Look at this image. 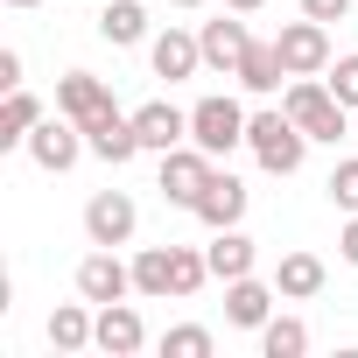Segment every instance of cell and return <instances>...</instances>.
I'll return each instance as SVG.
<instances>
[{
	"label": "cell",
	"instance_id": "obj_1",
	"mask_svg": "<svg viewBox=\"0 0 358 358\" xmlns=\"http://www.w3.org/2000/svg\"><path fill=\"white\" fill-rule=\"evenodd\" d=\"M281 113H288L309 141H330V148L351 134V120H344L351 106H337V92H330V85H316V78H295V85L281 92Z\"/></svg>",
	"mask_w": 358,
	"mask_h": 358
},
{
	"label": "cell",
	"instance_id": "obj_2",
	"mask_svg": "<svg viewBox=\"0 0 358 358\" xmlns=\"http://www.w3.org/2000/svg\"><path fill=\"white\" fill-rule=\"evenodd\" d=\"M246 148L260 155V169H267V176H295V169H302V155H309V134H302L288 113H274V106H267V113H253V120H246Z\"/></svg>",
	"mask_w": 358,
	"mask_h": 358
},
{
	"label": "cell",
	"instance_id": "obj_3",
	"mask_svg": "<svg viewBox=\"0 0 358 358\" xmlns=\"http://www.w3.org/2000/svg\"><path fill=\"white\" fill-rule=\"evenodd\" d=\"M246 120H253V113H239V99H197V106H190V141H197L204 155H232V148L246 141Z\"/></svg>",
	"mask_w": 358,
	"mask_h": 358
},
{
	"label": "cell",
	"instance_id": "obj_4",
	"mask_svg": "<svg viewBox=\"0 0 358 358\" xmlns=\"http://www.w3.org/2000/svg\"><path fill=\"white\" fill-rule=\"evenodd\" d=\"M274 50H281V64H288V78H323L330 71V22H288L281 36H274Z\"/></svg>",
	"mask_w": 358,
	"mask_h": 358
},
{
	"label": "cell",
	"instance_id": "obj_5",
	"mask_svg": "<svg viewBox=\"0 0 358 358\" xmlns=\"http://www.w3.org/2000/svg\"><path fill=\"white\" fill-rule=\"evenodd\" d=\"M211 162H218V155H204L197 141H190V148H169V155H162V197L190 211V204L204 197V183H211Z\"/></svg>",
	"mask_w": 358,
	"mask_h": 358
},
{
	"label": "cell",
	"instance_id": "obj_6",
	"mask_svg": "<svg viewBox=\"0 0 358 358\" xmlns=\"http://www.w3.org/2000/svg\"><path fill=\"white\" fill-rule=\"evenodd\" d=\"M92 141H85V127L64 113V120H36V134H29V155H36V169H50V176H64L78 155H85Z\"/></svg>",
	"mask_w": 358,
	"mask_h": 358
},
{
	"label": "cell",
	"instance_id": "obj_7",
	"mask_svg": "<svg viewBox=\"0 0 358 358\" xmlns=\"http://www.w3.org/2000/svg\"><path fill=\"white\" fill-rule=\"evenodd\" d=\"M78 295L99 302V309H106V302H127V295H134V267L113 260V246H99V253L78 260Z\"/></svg>",
	"mask_w": 358,
	"mask_h": 358
},
{
	"label": "cell",
	"instance_id": "obj_8",
	"mask_svg": "<svg viewBox=\"0 0 358 358\" xmlns=\"http://www.w3.org/2000/svg\"><path fill=\"white\" fill-rule=\"evenodd\" d=\"M134 197L127 190H99L92 204H85V232H92V246H127L134 239Z\"/></svg>",
	"mask_w": 358,
	"mask_h": 358
},
{
	"label": "cell",
	"instance_id": "obj_9",
	"mask_svg": "<svg viewBox=\"0 0 358 358\" xmlns=\"http://www.w3.org/2000/svg\"><path fill=\"white\" fill-rule=\"evenodd\" d=\"M57 113H71L78 127H99V120L120 113V106H113V92H106L92 71H71V78H57Z\"/></svg>",
	"mask_w": 358,
	"mask_h": 358
},
{
	"label": "cell",
	"instance_id": "obj_10",
	"mask_svg": "<svg viewBox=\"0 0 358 358\" xmlns=\"http://www.w3.org/2000/svg\"><path fill=\"white\" fill-rule=\"evenodd\" d=\"M148 57H155V78H197V64H204V36H190V29H162L155 43H148Z\"/></svg>",
	"mask_w": 358,
	"mask_h": 358
},
{
	"label": "cell",
	"instance_id": "obj_11",
	"mask_svg": "<svg viewBox=\"0 0 358 358\" xmlns=\"http://www.w3.org/2000/svg\"><path fill=\"white\" fill-rule=\"evenodd\" d=\"M134 134H141L148 155H169V148H183V141H190V113H176L169 99H155V106L134 113Z\"/></svg>",
	"mask_w": 358,
	"mask_h": 358
},
{
	"label": "cell",
	"instance_id": "obj_12",
	"mask_svg": "<svg viewBox=\"0 0 358 358\" xmlns=\"http://www.w3.org/2000/svg\"><path fill=\"white\" fill-rule=\"evenodd\" d=\"M92 344H99V351H113V358H134V351L148 344V330H141V309H134V302H106V309H99V330H92Z\"/></svg>",
	"mask_w": 358,
	"mask_h": 358
},
{
	"label": "cell",
	"instance_id": "obj_13",
	"mask_svg": "<svg viewBox=\"0 0 358 358\" xmlns=\"http://www.w3.org/2000/svg\"><path fill=\"white\" fill-rule=\"evenodd\" d=\"M190 211H197L211 232H225V225H239V218H246V183H239V176H218V169H211V183H204V197H197Z\"/></svg>",
	"mask_w": 358,
	"mask_h": 358
},
{
	"label": "cell",
	"instance_id": "obj_14",
	"mask_svg": "<svg viewBox=\"0 0 358 358\" xmlns=\"http://www.w3.org/2000/svg\"><path fill=\"white\" fill-rule=\"evenodd\" d=\"M274 295H281V288H267V281L239 274V281H225V316H232L239 330H260V323L274 316Z\"/></svg>",
	"mask_w": 358,
	"mask_h": 358
},
{
	"label": "cell",
	"instance_id": "obj_15",
	"mask_svg": "<svg viewBox=\"0 0 358 358\" xmlns=\"http://www.w3.org/2000/svg\"><path fill=\"white\" fill-rule=\"evenodd\" d=\"M246 50H253V36H246V22H204V64H211V71H225V78H239V64H246Z\"/></svg>",
	"mask_w": 358,
	"mask_h": 358
},
{
	"label": "cell",
	"instance_id": "obj_16",
	"mask_svg": "<svg viewBox=\"0 0 358 358\" xmlns=\"http://www.w3.org/2000/svg\"><path fill=\"white\" fill-rule=\"evenodd\" d=\"M85 141H92V155H99V162H113V169L141 155V134H134V113H106L99 127H85Z\"/></svg>",
	"mask_w": 358,
	"mask_h": 358
},
{
	"label": "cell",
	"instance_id": "obj_17",
	"mask_svg": "<svg viewBox=\"0 0 358 358\" xmlns=\"http://www.w3.org/2000/svg\"><path fill=\"white\" fill-rule=\"evenodd\" d=\"M204 260H211V274H218V281H239V274H253V239H246L239 225H225V232H211Z\"/></svg>",
	"mask_w": 358,
	"mask_h": 358
},
{
	"label": "cell",
	"instance_id": "obj_18",
	"mask_svg": "<svg viewBox=\"0 0 358 358\" xmlns=\"http://www.w3.org/2000/svg\"><path fill=\"white\" fill-rule=\"evenodd\" d=\"M99 36L113 50H134L148 36V8H141V0H106V8H99Z\"/></svg>",
	"mask_w": 358,
	"mask_h": 358
},
{
	"label": "cell",
	"instance_id": "obj_19",
	"mask_svg": "<svg viewBox=\"0 0 358 358\" xmlns=\"http://www.w3.org/2000/svg\"><path fill=\"white\" fill-rule=\"evenodd\" d=\"M274 288H281L288 302H309V295H323V260H316V253H281V267H274Z\"/></svg>",
	"mask_w": 358,
	"mask_h": 358
},
{
	"label": "cell",
	"instance_id": "obj_20",
	"mask_svg": "<svg viewBox=\"0 0 358 358\" xmlns=\"http://www.w3.org/2000/svg\"><path fill=\"white\" fill-rule=\"evenodd\" d=\"M134 288L155 295V302H162V295H183V288H176V246H148V253L134 260Z\"/></svg>",
	"mask_w": 358,
	"mask_h": 358
},
{
	"label": "cell",
	"instance_id": "obj_21",
	"mask_svg": "<svg viewBox=\"0 0 358 358\" xmlns=\"http://www.w3.org/2000/svg\"><path fill=\"white\" fill-rule=\"evenodd\" d=\"M281 78H288L281 50H274V43H253V50H246V64H239V85L267 99V92H281Z\"/></svg>",
	"mask_w": 358,
	"mask_h": 358
},
{
	"label": "cell",
	"instance_id": "obj_22",
	"mask_svg": "<svg viewBox=\"0 0 358 358\" xmlns=\"http://www.w3.org/2000/svg\"><path fill=\"white\" fill-rule=\"evenodd\" d=\"M92 330H99V316H85L78 302H57V309H50V344H57V351H85Z\"/></svg>",
	"mask_w": 358,
	"mask_h": 358
},
{
	"label": "cell",
	"instance_id": "obj_23",
	"mask_svg": "<svg viewBox=\"0 0 358 358\" xmlns=\"http://www.w3.org/2000/svg\"><path fill=\"white\" fill-rule=\"evenodd\" d=\"M36 120H43V106L29 92H8V106H0V148H29Z\"/></svg>",
	"mask_w": 358,
	"mask_h": 358
},
{
	"label": "cell",
	"instance_id": "obj_24",
	"mask_svg": "<svg viewBox=\"0 0 358 358\" xmlns=\"http://www.w3.org/2000/svg\"><path fill=\"white\" fill-rule=\"evenodd\" d=\"M260 351H267V358H302V351H309V330H302L295 316H267V323H260Z\"/></svg>",
	"mask_w": 358,
	"mask_h": 358
},
{
	"label": "cell",
	"instance_id": "obj_25",
	"mask_svg": "<svg viewBox=\"0 0 358 358\" xmlns=\"http://www.w3.org/2000/svg\"><path fill=\"white\" fill-rule=\"evenodd\" d=\"M162 358H211V330H204V323H176V330H162Z\"/></svg>",
	"mask_w": 358,
	"mask_h": 358
},
{
	"label": "cell",
	"instance_id": "obj_26",
	"mask_svg": "<svg viewBox=\"0 0 358 358\" xmlns=\"http://www.w3.org/2000/svg\"><path fill=\"white\" fill-rule=\"evenodd\" d=\"M330 204H337L344 218L358 211V155H351V162H337V176H330Z\"/></svg>",
	"mask_w": 358,
	"mask_h": 358
},
{
	"label": "cell",
	"instance_id": "obj_27",
	"mask_svg": "<svg viewBox=\"0 0 358 358\" xmlns=\"http://www.w3.org/2000/svg\"><path fill=\"white\" fill-rule=\"evenodd\" d=\"M330 92H337V106L358 113V57H337V64H330Z\"/></svg>",
	"mask_w": 358,
	"mask_h": 358
},
{
	"label": "cell",
	"instance_id": "obj_28",
	"mask_svg": "<svg viewBox=\"0 0 358 358\" xmlns=\"http://www.w3.org/2000/svg\"><path fill=\"white\" fill-rule=\"evenodd\" d=\"M302 15H309V22H344L351 0H302Z\"/></svg>",
	"mask_w": 358,
	"mask_h": 358
},
{
	"label": "cell",
	"instance_id": "obj_29",
	"mask_svg": "<svg viewBox=\"0 0 358 358\" xmlns=\"http://www.w3.org/2000/svg\"><path fill=\"white\" fill-rule=\"evenodd\" d=\"M0 92H22V57L0 50Z\"/></svg>",
	"mask_w": 358,
	"mask_h": 358
},
{
	"label": "cell",
	"instance_id": "obj_30",
	"mask_svg": "<svg viewBox=\"0 0 358 358\" xmlns=\"http://www.w3.org/2000/svg\"><path fill=\"white\" fill-rule=\"evenodd\" d=\"M337 253H344V260L358 267V211H351V225H344V239H337Z\"/></svg>",
	"mask_w": 358,
	"mask_h": 358
},
{
	"label": "cell",
	"instance_id": "obj_31",
	"mask_svg": "<svg viewBox=\"0 0 358 358\" xmlns=\"http://www.w3.org/2000/svg\"><path fill=\"white\" fill-rule=\"evenodd\" d=\"M225 8H232V15H253V8H267V0H225Z\"/></svg>",
	"mask_w": 358,
	"mask_h": 358
},
{
	"label": "cell",
	"instance_id": "obj_32",
	"mask_svg": "<svg viewBox=\"0 0 358 358\" xmlns=\"http://www.w3.org/2000/svg\"><path fill=\"white\" fill-rule=\"evenodd\" d=\"M176 8H204V0H176Z\"/></svg>",
	"mask_w": 358,
	"mask_h": 358
},
{
	"label": "cell",
	"instance_id": "obj_33",
	"mask_svg": "<svg viewBox=\"0 0 358 358\" xmlns=\"http://www.w3.org/2000/svg\"><path fill=\"white\" fill-rule=\"evenodd\" d=\"M8 8H36V0H8Z\"/></svg>",
	"mask_w": 358,
	"mask_h": 358
}]
</instances>
